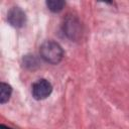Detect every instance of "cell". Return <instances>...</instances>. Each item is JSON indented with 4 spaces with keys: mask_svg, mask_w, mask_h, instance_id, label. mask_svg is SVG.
I'll list each match as a JSON object with an SVG mask.
<instances>
[{
    "mask_svg": "<svg viewBox=\"0 0 129 129\" xmlns=\"http://www.w3.org/2000/svg\"><path fill=\"white\" fill-rule=\"evenodd\" d=\"M1 129H12V128H9V127H6L5 125L1 124Z\"/></svg>",
    "mask_w": 129,
    "mask_h": 129,
    "instance_id": "cell-8",
    "label": "cell"
},
{
    "mask_svg": "<svg viewBox=\"0 0 129 129\" xmlns=\"http://www.w3.org/2000/svg\"><path fill=\"white\" fill-rule=\"evenodd\" d=\"M7 20L14 27H22L26 22L25 12L19 7H12L8 11Z\"/></svg>",
    "mask_w": 129,
    "mask_h": 129,
    "instance_id": "cell-4",
    "label": "cell"
},
{
    "mask_svg": "<svg viewBox=\"0 0 129 129\" xmlns=\"http://www.w3.org/2000/svg\"><path fill=\"white\" fill-rule=\"evenodd\" d=\"M11 93H12L11 86L6 83H1V85H0V103L5 104L6 102H8V100L10 99Z\"/></svg>",
    "mask_w": 129,
    "mask_h": 129,
    "instance_id": "cell-5",
    "label": "cell"
},
{
    "mask_svg": "<svg viewBox=\"0 0 129 129\" xmlns=\"http://www.w3.org/2000/svg\"><path fill=\"white\" fill-rule=\"evenodd\" d=\"M39 54L43 60L51 64H57L63 57V49L59 43L53 40L44 41L39 47Z\"/></svg>",
    "mask_w": 129,
    "mask_h": 129,
    "instance_id": "cell-1",
    "label": "cell"
},
{
    "mask_svg": "<svg viewBox=\"0 0 129 129\" xmlns=\"http://www.w3.org/2000/svg\"><path fill=\"white\" fill-rule=\"evenodd\" d=\"M23 60H24V64L26 67H29V68H32L33 66L37 64V60L34 57V55H26Z\"/></svg>",
    "mask_w": 129,
    "mask_h": 129,
    "instance_id": "cell-7",
    "label": "cell"
},
{
    "mask_svg": "<svg viewBox=\"0 0 129 129\" xmlns=\"http://www.w3.org/2000/svg\"><path fill=\"white\" fill-rule=\"evenodd\" d=\"M62 31L71 40H79L82 35V25L80 20L74 15H68L62 23Z\"/></svg>",
    "mask_w": 129,
    "mask_h": 129,
    "instance_id": "cell-2",
    "label": "cell"
},
{
    "mask_svg": "<svg viewBox=\"0 0 129 129\" xmlns=\"http://www.w3.org/2000/svg\"><path fill=\"white\" fill-rule=\"evenodd\" d=\"M51 92H52V86L45 79H40L32 85L31 93L34 99L36 100L46 99L51 94Z\"/></svg>",
    "mask_w": 129,
    "mask_h": 129,
    "instance_id": "cell-3",
    "label": "cell"
},
{
    "mask_svg": "<svg viewBox=\"0 0 129 129\" xmlns=\"http://www.w3.org/2000/svg\"><path fill=\"white\" fill-rule=\"evenodd\" d=\"M64 5H66L64 1H61V0H49V1H46V6L51 12H59V11H61Z\"/></svg>",
    "mask_w": 129,
    "mask_h": 129,
    "instance_id": "cell-6",
    "label": "cell"
}]
</instances>
